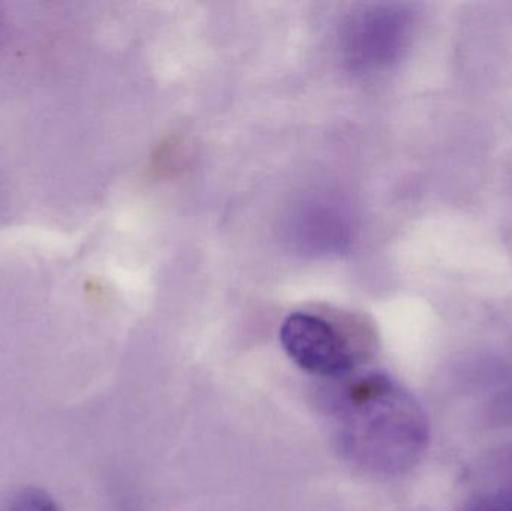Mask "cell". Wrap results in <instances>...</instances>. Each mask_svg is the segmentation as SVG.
Returning a JSON list of instances; mask_svg holds the SVG:
<instances>
[{
  "instance_id": "cell-1",
  "label": "cell",
  "mask_w": 512,
  "mask_h": 511,
  "mask_svg": "<svg viewBox=\"0 0 512 511\" xmlns=\"http://www.w3.org/2000/svg\"><path fill=\"white\" fill-rule=\"evenodd\" d=\"M336 417L346 455L372 473H406L426 452L429 423L423 408L385 375H367L351 384Z\"/></svg>"
},
{
  "instance_id": "cell-5",
  "label": "cell",
  "mask_w": 512,
  "mask_h": 511,
  "mask_svg": "<svg viewBox=\"0 0 512 511\" xmlns=\"http://www.w3.org/2000/svg\"><path fill=\"white\" fill-rule=\"evenodd\" d=\"M2 26H3V24H2V14H0V32H2Z\"/></svg>"
},
{
  "instance_id": "cell-2",
  "label": "cell",
  "mask_w": 512,
  "mask_h": 511,
  "mask_svg": "<svg viewBox=\"0 0 512 511\" xmlns=\"http://www.w3.org/2000/svg\"><path fill=\"white\" fill-rule=\"evenodd\" d=\"M280 342L292 362L322 378H343L354 369V353L333 324L309 312L283 321Z\"/></svg>"
},
{
  "instance_id": "cell-3",
  "label": "cell",
  "mask_w": 512,
  "mask_h": 511,
  "mask_svg": "<svg viewBox=\"0 0 512 511\" xmlns=\"http://www.w3.org/2000/svg\"><path fill=\"white\" fill-rule=\"evenodd\" d=\"M453 511H512V482L481 489Z\"/></svg>"
},
{
  "instance_id": "cell-4",
  "label": "cell",
  "mask_w": 512,
  "mask_h": 511,
  "mask_svg": "<svg viewBox=\"0 0 512 511\" xmlns=\"http://www.w3.org/2000/svg\"><path fill=\"white\" fill-rule=\"evenodd\" d=\"M5 511H57V507L50 495L30 488L15 494Z\"/></svg>"
}]
</instances>
